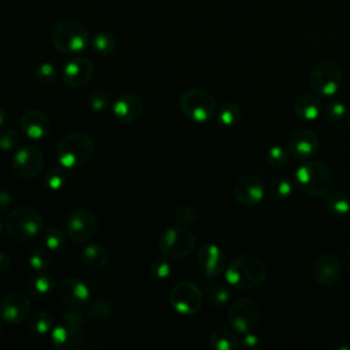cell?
<instances>
[{
  "mask_svg": "<svg viewBox=\"0 0 350 350\" xmlns=\"http://www.w3.org/2000/svg\"><path fill=\"white\" fill-rule=\"evenodd\" d=\"M88 314L94 320L108 319L112 314V306L105 299H94L88 305Z\"/></svg>",
  "mask_w": 350,
  "mask_h": 350,
  "instance_id": "8d00e7d4",
  "label": "cell"
},
{
  "mask_svg": "<svg viewBox=\"0 0 350 350\" xmlns=\"http://www.w3.org/2000/svg\"><path fill=\"white\" fill-rule=\"evenodd\" d=\"M7 119H8V113H7V111H5L4 108H1V107H0V126H3V124L7 122Z\"/></svg>",
  "mask_w": 350,
  "mask_h": 350,
  "instance_id": "c3c4849f",
  "label": "cell"
},
{
  "mask_svg": "<svg viewBox=\"0 0 350 350\" xmlns=\"http://www.w3.org/2000/svg\"><path fill=\"white\" fill-rule=\"evenodd\" d=\"M267 267L264 261L252 254H241L235 257L226 268V282L239 290L257 287L267 278Z\"/></svg>",
  "mask_w": 350,
  "mask_h": 350,
  "instance_id": "6da1fadb",
  "label": "cell"
},
{
  "mask_svg": "<svg viewBox=\"0 0 350 350\" xmlns=\"http://www.w3.org/2000/svg\"><path fill=\"white\" fill-rule=\"evenodd\" d=\"M209 343L216 350H234L238 346L239 340L234 331L219 328L212 332L209 338Z\"/></svg>",
  "mask_w": 350,
  "mask_h": 350,
  "instance_id": "4316f807",
  "label": "cell"
},
{
  "mask_svg": "<svg viewBox=\"0 0 350 350\" xmlns=\"http://www.w3.org/2000/svg\"><path fill=\"white\" fill-rule=\"evenodd\" d=\"M21 129L30 139H41L49 133L51 120L44 112L29 109L21 116Z\"/></svg>",
  "mask_w": 350,
  "mask_h": 350,
  "instance_id": "7402d4cb",
  "label": "cell"
},
{
  "mask_svg": "<svg viewBox=\"0 0 350 350\" xmlns=\"http://www.w3.org/2000/svg\"><path fill=\"white\" fill-rule=\"evenodd\" d=\"M11 265V258L5 252L0 250V272H4L10 268Z\"/></svg>",
  "mask_w": 350,
  "mask_h": 350,
  "instance_id": "bcb514c9",
  "label": "cell"
},
{
  "mask_svg": "<svg viewBox=\"0 0 350 350\" xmlns=\"http://www.w3.org/2000/svg\"><path fill=\"white\" fill-rule=\"evenodd\" d=\"M194 246L196 237L185 227L167 228L159 239V249L168 258L186 257L193 252Z\"/></svg>",
  "mask_w": 350,
  "mask_h": 350,
  "instance_id": "ba28073f",
  "label": "cell"
},
{
  "mask_svg": "<svg viewBox=\"0 0 350 350\" xmlns=\"http://www.w3.org/2000/svg\"><path fill=\"white\" fill-rule=\"evenodd\" d=\"M150 273L156 279H165L171 275V264L164 258H157L150 265Z\"/></svg>",
  "mask_w": 350,
  "mask_h": 350,
  "instance_id": "7bdbcfd3",
  "label": "cell"
},
{
  "mask_svg": "<svg viewBox=\"0 0 350 350\" xmlns=\"http://www.w3.org/2000/svg\"><path fill=\"white\" fill-rule=\"evenodd\" d=\"M179 107L190 120L197 123H205L211 120L216 111L213 96L198 88L185 90L179 97Z\"/></svg>",
  "mask_w": 350,
  "mask_h": 350,
  "instance_id": "52a82bcc",
  "label": "cell"
},
{
  "mask_svg": "<svg viewBox=\"0 0 350 350\" xmlns=\"http://www.w3.org/2000/svg\"><path fill=\"white\" fill-rule=\"evenodd\" d=\"M260 308L252 298H239L228 309V323L230 325L241 332H252L260 321Z\"/></svg>",
  "mask_w": 350,
  "mask_h": 350,
  "instance_id": "30bf717a",
  "label": "cell"
},
{
  "mask_svg": "<svg viewBox=\"0 0 350 350\" xmlns=\"http://www.w3.org/2000/svg\"><path fill=\"white\" fill-rule=\"evenodd\" d=\"M242 118V109L237 103H226L217 112V120L221 126H234Z\"/></svg>",
  "mask_w": 350,
  "mask_h": 350,
  "instance_id": "f546056e",
  "label": "cell"
},
{
  "mask_svg": "<svg viewBox=\"0 0 350 350\" xmlns=\"http://www.w3.org/2000/svg\"><path fill=\"white\" fill-rule=\"evenodd\" d=\"M172 217H174V221L178 224H189L194 220L196 212L189 205H180L174 211Z\"/></svg>",
  "mask_w": 350,
  "mask_h": 350,
  "instance_id": "b9f144b4",
  "label": "cell"
},
{
  "mask_svg": "<svg viewBox=\"0 0 350 350\" xmlns=\"http://www.w3.org/2000/svg\"><path fill=\"white\" fill-rule=\"evenodd\" d=\"M3 228H4V220H3V217L0 216V232L3 231Z\"/></svg>",
  "mask_w": 350,
  "mask_h": 350,
  "instance_id": "681fc988",
  "label": "cell"
},
{
  "mask_svg": "<svg viewBox=\"0 0 350 350\" xmlns=\"http://www.w3.org/2000/svg\"><path fill=\"white\" fill-rule=\"evenodd\" d=\"M242 346L246 347V349H257L260 346V340L254 334L247 332V334H245V338L242 340Z\"/></svg>",
  "mask_w": 350,
  "mask_h": 350,
  "instance_id": "ee69618b",
  "label": "cell"
},
{
  "mask_svg": "<svg viewBox=\"0 0 350 350\" xmlns=\"http://www.w3.org/2000/svg\"><path fill=\"white\" fill-rule=\"evenodd\" d=\"M321 103L317 96L301 94L294 101V113L298 119L313 122L321 112Z\"/></svg>",
  "mask_w": 350,
  "mask_h": 350,
  "instance_id": "603a6c76",
  "label": "cell"
},
{
  "mask_svg": "<svg viewBox=\"0 0 350 350\" xmlns=\"http://www.w3.org/2000/svg\"><path fill=\"white\" fill-rule=\"evenodd\" d=\"M51 260L48 249H34L29 256V264L34 271H44L51 265Z\"/></svg>",
  "mask_w": 350,
  "mask_h": 350,
  "instance_id": "74e56055",
  "label": "cell"
},
{
  "mask_svg": "<svg viewBox=\"0 0 350 350\" xmlns=\"http://www.w3.org/2000/svg\"><path fill=\"white\" fill-rule=\"evenodd\" d=\"M197 261L206 278H215L223 272L226 267V256L217 245L205 243L200 247Z\"/></svg>",
  "mask_w": 350,
  "mask_h": 350,
  "instance_id": "ffe728a7",
  "label": "cell"
},
{
  "mask_svg": "<svg viewBox=\"0 0 350 350\" xmlns=\"http://www.w3.org/2000/svg\"><path fill=\"white\" fill-rule=\"evenodd\" d=\"M94 74L93 63L83 56H77L68 60L62 68V79L71 88H81L90 82Z\"/></svg>",
  "mask_w": 350,
  "mask_h": 350,
  "instance_id": "9a60e30c",
  "label": "cell"
},
{
  "mask_svg": "<svg viewBox=\"0 0 350 350\" xmlns=\"http://www.w3.org/2000/svg\"><path fill=\"white\" fill-rule=\"evenodd\" d=\"M94 152L93 139L82 131L66 134L56 146L57 160L64 168L83 167L93 159Z\"/></svg>",
  "mask_w": 350,
  "mask_h": 350,
  "instance_id": "3957f363",
  "label": "cell"
},
{
  "mask_svg": "<svg viewBox=\"0 0 350 350\" xmlns=\"http://www.w3.org/2000/svg\"><path fill=\"white\" fill-rule=\"evenodd\" d=\"M325 206L335 217H346L350 213V198L340 190L329 191L325 197Z\"/></svg>",
  "mask_w": 350,
  "mask_h": 350,
  "instance_id": "484cf974",
  "label": "cell"
},
{
  "mask_svg": "<svg viewBox=\"0 0 350 350\" xmlns=\"http://www.w3.org/2000/svg\"><path fill=\"white\" fill-rule=\"evenodd\" d=\"M97 217L88 208L74 209L66 221V230L68 237L78 243L88 242L97 232Z\"/></svg>",
  "mask_w": 350,
  "mask_h": 350,
  "instance_id": "8fae6325",
  "label": "cell"
},
{
  "mask_svg": "<svg viewBox=\"0 0 350 350\" xmlns=\"http://www.w3.org/2000/svg\"><path fill=\"white\" fill-rule=\"evenodd\" d=\"M297 187L309 197L327 196L334 186V174L323 161H306L294 174Z\"/></svg>",
  "mask_w": 350,
  "mask_h": 350,
  "instance_id": "7a4b0ae2",
  "label": "cell"
},
{
  "mask_svg": "<svg viewBox=\"0 0 350 350\" xmlns=\"http://www.w3.org/2000/svg\"><path fill=\"white\" fill-rule=\"evenodd\" d=\"M234 197L243 206H254L264 198V183L256 175L239 178L234 186Z\"/></svg>",
  "mask_w": 350,
  "mask_h": 350,
  "instance_id": "e0dca14e",
  "label": "cell"
},
{
  "mask_svg": "<svg viewBox=\"0 0 350 350\" xmlns=\"http://www.w3.org/2000/svg\"><path fill=\"white\" fill-rule=\"evenodd\" d=\"M19 144V135L12 129L0 130V149L1 150H12Z\"/></svg>",
  "mask_w": 350,
  "mask_h": 350,
  "instance_id": "60d3db41",
  "label": "cell"
},
{
  "mask_svg": "<svg viewBox=\"0 0 350 350\" xmlns=\"http://www.w3.org/2000/svg\"><path fill=\"white\" fill-rule=\"evenodd\" d=\"M83 319L75 310L64 313V323L53 327L51 331V342L59 350H78L86 340V331L82 327Z\"/></svg>",
  "mask_w": 350,
  "mask_h": 350,
  "instance_id": "8992f818",
  "label": "cell"
},
{
  "mask_svg": "<svg viewBox=\"0 0 350 350\" xmlns=\"http://www.w3.org/2000/svg\"><path fill=\"white\" fill-rule=\"evenodd\" d=\"M319 149V137L309 129H299L294 131L287 142L290 156L298 160L313 156Z\"/></svg>",
  "mask_w": 350,
  "mask_h": 350,
  "instance_id": "d6986e66",
  "label": "cell"
},
{
  "mask_svg": "<svg viewBox=\"0 0 350 350\" xmlns=\"http://www.w3.org/2000/svg\"><path fill=\"white\" fill-rule=\"evenodd\" d=\"M291 183L287 178L278 176L269 182V194L276 200H284L291 194Z\"/></svg>",
  "mask_w": 350,
  "mask_h": 350,
  "instance_id": "836d02e7",
  "label": "cell"
},
{
  "mask_svg": "<svg viewBox=\"0 0 350 350\" xmlns=\"http://www.w3.org/2000/svg\"><path fill=\"white\" fill-rule=\"evenodd\" d=\"M204 294L206 295L209 304L216 308L226 305L231 295L230 290L226 286L217 284V283H211V282L204 284Z\"/></svg>",
  "mask_w": 350,
  "mask_h": 350,
  "instance_id": "83f0119b",
  "label": "cell"
},
{
  "mask_svg": "<svg viewBox=\"0 0 350 350\" xmlns=\"http://www.w3.org/2000/svg\"><path fill=\"white\" fill-rule=\"evenodd\" d=\"M343 262H345V267H346V269L350 272V247H349V249L345 252Z\"/></svg>",
  "mask_w": 350,
  "mask_h": 350,
  "instance_id": "7dc6e473",
  "label": "cell"
},
{
  "mask_svg": "<svg viewBox=\"0 0 350 350\" xmlns=\"http://www.w3.org/2000/svg\"><path fill=\"white\" fill-rule=\"evenodd\" d=\"M323 112H324V116L329 122H340L346 116V107L342 101H339L336 98H331L324 105Z\"/></svg>",
  "mask_w": 350,
  "mask_h": 350,
  "instance_id": "d590c367",
  "label": "cell"
},
{
  "mask_svg": "<svg viewBox=\"0 0 350 350\" xmlns=\"http://www.w3.org/2000/svg\"><path fill=\"white\" fill-rule=\"evenodd\" d=\"M52 42L55 48L64 55H78L89 45V33L82 22L66 18L55 25Z\"/></svg>",
  "mask_w": 350,
  "mask_h": 350,
  "instance_id": "5b68a950",
  "label": "cell"
},
{
  "mask_svg": "<svg viewBox=\"0 0 350 350\" xmlns=\"http://www.w3.org/2000/svg\"><path fill=\"white\" fill-rule=\"evenodd\" d=\"M1 332H3V327L0 325V335H1Z\"/></svg>",
  "mask_w": 350,
  "mask_h": 350,
  "instance_id": "816d5d0a",
  "label": "cell"
},
{
  "mask_svg": "<svg viewBox=\"0 0 350 350\" xmlns=\"http://www.w3.org/2000/svg\"><path fill=\"white\" fill-rule=\"evenodd\" d=\"M44 182L51 190L63 189V186L67 183V172L64 167H51L44 175Z\"/></svg>",
  "mask_w": 350,
  "mask_h": 350,
  "instance_id": "1f68e13d",
  "label": "cell"
},
{
  "mask_svg": "<svg viewBox=\"0 0 350 350\" xmlns=\"http://www.w3.org/2000/svg\"><path fill=\"white\" fill-rule=\"evenodd\" d=\"M170 301L178 313L190 316L201 309L202 293L191 282H179L172 287Z\"/></svg>",
  "mask_w": 350,
  "mask_h": 350,
  "instance_id": "7c38bea8",
  "label": "cell"
},
{
  "mask_svg": "<svg viewBox=\"0 0 350 350\" xmlns=\"http://www.w3.org/2000/svg\"><path fill=\"white\" fill-rule=\"evenodd\" d=\"M44 167V154L36 146H23L12 156V170L22 179L37 176Z\"/></svg>",
  "mask_w": 350,
  "mask_h": 350,
  "instance_id": "4fadbf2b",
  "label": "cell"
},
{
  "mask_svg": "<svg viewBox=\"0 0 350 350\" xmlns=\"http://www.w3.org/2000/svg\"><path fill=\"white\" fill-rule=\"evenodd\" d=\"M44 242H45V247L49 252H57L59 249H62L64 246L66 238H64V234L59 228L49 227L44 232Z\"/></svg>",
  "mask_w": 350,
  "mask_h": 350,
  "instance_id": "e575fe53",
  "label": "cell"
},
{
  "mask_svg": "<svg viewBox=\"0 0 350 350\" xmlns=\"http://www.w3.org/2000/svg\"><path fill=\"white\" fill-rule=\"evenodd\" d=\"M36 79L42 85H49L57 78V70L52 63H41L34 70Z\"/></svg>",
  "mask_w": 350,
  "mask_h": 350,
  "instance_id": "f35d334b",
  "label": "cell"
},
{
  "mask_svg": "<svg viewBox=\"0 0 350 350\" xmlns=\"http://www.w3.org/2000/svg\"><path fill=\"white\" fill-rule=\"evenodd\" d=\"M30 299L22 293H11L0 302V317L8 324H19L30 314Z\"/></svg>",
  "mask_w": 350,
  "mask_h": 350,
  "instance_id": "5bb4252c",
  "label": "cell"
},
{
  "mask_svg": "<svg viewBox=\"0 0 350 350\" xmlns=\"http://www.w3.org/2000/svg\"><path fill=\"white\" fill-rule=\"evenodd\" d=\"M81 261L88 269L100 271L108 262V252L101 245H88L81 253Z\"/></svg>",
  "mask_w": 350,
  "mask_h": 350,
  "instance_id": "cb8c5ba5",
  "label": "cell"
},
{
  "mask_svg": "<svg viewBox=\"0 0 350 350\" xmlns=\"http://www.w3.org/2000/svg\"><path fill=\"white\" fill-rule=\"evenodd\" d=\"M88 104L92 111L103 112L108 108L109 97L104 90H93L88 97Z\"/></svg>",
  "mask_w": 350,
  "mask_h": 350,
  "instance_id": "ab89813d",
  "label": "cell"
},
{
  "mask_svg": "<svg viewBox=\"0 0 350 350\" xmlns=\"http://www.w3.org/2000/svg\"><path fill=\"white\" fill-rule=\"evenodd\" d=\"M57 293L62 302L71 309L85 306L90 299V287L78 278L63 279Z\"/></svg>",
  "mask_w": 350,
  "mask_h": 350,
  "instance_id": "ac0fdd59",
  "label": "cell"
},
{
  "mask_svg": "<svg viewBox=\"0 0 350 350\" xmlns=\"http://www.w3.org/2000/svg\"><path fill=\"white\" fill-rule=\"evenodd\" d=\"M144 112V101L139 96L133 93H126L119 96L113 105L112 113L122 123H131L141 118Z\"/></svg>",
  "mask_w": 350,
  "mask_h": 350,
  "instance_id": "44dd1931",
  "label": "cell"
},
{
  "mask_svg": "<svg viewBox=\"0 0 350 350\" xmlns=\"http://www.w3.org/2000/svg\"><path fill=\"white\" fill-rule=\"evenodd\" d=\"M342 83V70L332 62H321L314 66L309 77V85L314 93L332 97Z\"/></svg>",
  "mask_w": 350,
  "mask_h": 350,
  "instance_id": "9c48e42d",
  "label": "cell"
},
{
  "mask_svg": "<svg viewBox=\"0 0 350 350\" xmlns=\"http://www.w3.org/2000/svg\"><path fill=\"white\" fill-rule=\"evenodd\" d=\"M288 150L280 145H273L267 150V163L273 168H283L288 161Z\"/></svg>",
  "mask_w": 350,
  "mask_h": 350,
  "instance_id": "d6a6232c",
  "label": "cell"
},
{
  "mask_svg": "<svg viewBox=\"0 0 350 350\" xmlns=\"http://www.w3.org/2000/svg\"><path fill=\"white\" fill-rule=\"evenodd\" d=\"M346 118H347V123H349V126H350V108H349V111L346 112Z\"/></svg>",
  "mask_w": 350,
  "mask_h": 350,
  "instance_id": "f907efd6",
  "label": "cell"
},
{
  "mask_svg": "<svg viewBox=\"0 0 350 350\" xmlns=\"http://www.w3.org/2000/svg\"><path fill=\"white\" fill-rule=\"evenodd\" d=\"M29 328L36 335H46L51 334L53 328L52 317L49 313L44 310H37L29 320Z\"/></svg>",
  "mask_w": 350,
  "mask_h": 350,
  "instance_id": "f1b7e54d",
  "label": "cell"
},
{
  "mask_svg": "<svg viewBox=\"0 0 350 350\" xmlns=\"http://www.w3.org/2000/svg\"><path fill=\"white\" fill-rule=\"evenodd\" d=\"M92 48L97 55L107 56L116 48V40L111 33L100 31L93 37Z\"/></svg>",
  "mask_w": 350,
  "mask_h": 350,
  "instance_id": "4dcf8cb0",
  "label": "cell"
},
{
  "mask_svg": "<svg viewBox=\"0 0 350 350\" xmlns=\"http://www.w3.org/2000/svg\"><path fill=\"white\" fill-rule=\"evenodd\" d=\"M53 287V278L40 271H37V273H31L26 280V290L33 297H46L52 293Z\"/></svg>",
  "mask_w": 350,
  "mask_h": 350,
  "instance_id": "d4e9b609",
  "label": "cell"
},
{
  "mask_svg": "<svg viewBox=\"0 0 350 350\" xmlns=\"http://www.w3.org/2000/svg\"><path fill=\"white\" fill-rule=\"evenodd\" d=\"M8 237L16 242L34 239L44 230V220L38 211L31 206H18L11 209L4 220Z\"/></svg>",
  "mask_w": 350,
  "mask_h": 350,
  "instance_id": "277c9868",
  "label": "cell"
},
{
  "mask_svg": "<svg viewBox=\"0 0 350 350\" xmlns=\"http://www.w3.org/2000/svg\"><path fill=\"white\" fill-rule=\"evenodd\" d=\"M12 204V196L7 190H0V211H5Z\"/></svg>",
  "mask_w": 350,
  "mask_h": 350,
  "instance_id": "f6af8a7d",
  "label": "cell"
},
{
  "mask_svg": "<svg viewBox=\"0 0 350 350\" xmlns=\"http://www.w3.org/2000/svg\"><path fill=\"white\" fill-rule=\"evenodd\" d=\"M313 279L323 287H332L340 279V264L335 254H320L312 267Z\"/></svg>",
  "mask_w": 350,
  "mask_h": 350,
  "instance_id": "2e32d148",
  "label": "cell"
}]
</instances>
